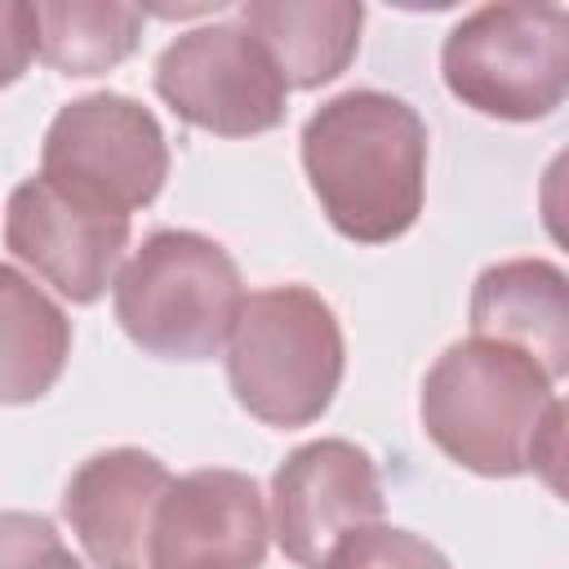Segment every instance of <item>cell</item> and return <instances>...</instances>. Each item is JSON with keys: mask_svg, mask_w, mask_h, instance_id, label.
<instances>
[{"mask_svg": "<svg viewBox=\"0 0 569 569\" xmlns=\"http://www.w3.org/2000/svg\"><path fill=\"white\" fill-rule=\"evenodd\" d=\"M156 93L178 120L218 138L271 133L284 120V80L240 22L182 31L156 58Z\"/></svg>", "mask_w": 569, "mask_h": 569, "instance_id": "cell-7", "label": "cell"}, {"mask_svg": "<svg viewBox=\"0 0 569 569\" xmlns=\"http://www.w3.org/2000/svg\"><path fill=\"white\" fill-rule=\"evenodd\" d=\"M36 58L62 76H102L120 67L142 36V9L133 4H31Z\"/></svg>", "mask_w": 569, "mask_h": 569, "instance_id": "cell-15", "label": "cell"}, {"mask_svg": "<svg viewBox=\"0 0 569 569\" xmlns=\"http://www.w3.org/2000/svg\"><path fill=\"white\" fill-rule=\"evenodd\" d=\"M36 58V9L0 0V89H9Z\"/></svg>", "mask_w": 569, "mask_h": 569, "instance_id": "cell-18", "label": "cell"}, {"mask_svg": "<svg viewBox=\"0 0 569 569\" xmlns=\"http://www.w3.org/2000/svg\"><path fill=\"white\" fill-rule=\"evenodd\" d=\"M320 569H453V565L427 538L373 520L365 529L342 533L329 547V556H325Z\"/></svg>", "mask_w": 569, "mask_h": 569, "instance_id": "cell-16", "label": "cell"}, {"mask_svg": "<svg viewBox=\"0 0 569 569\" xmlns=\"http://www.w3.org/2000/svg\"><path fill=\"white\" fill-rule=\"evenodd\" d=\"M418 418L449 462L489 480L533 471L560 489L565 400L547 369L520 347L489 338L445 347L422 378Z\"/></svg>", "mask_w": 569, "mask_h": 569, "instance_id": "cell-1", "label": "cell"}, {"mask_svg": "<svg viewBox=\"0 0 569 569\" xmlns=\"http://www.w3.org/2000/svg\"><path fill=\"white\" fill-rule=\"evenodd\" d=\"M40 178L98 213L129 218L160 196L169 178V142L138 98L84 93L49 120Z\"/></svg>", "mask_w": 569, "mask_h": 569, "instance_id": "cell-6", "label": "cell"}, {"mask_svg": "<svg viewBox=\"0 0 569 569\" xmlns=\"http://www.w3.org/2000/svg\"><path fill=\"white\" fill-rule=\"evenodd\" d=\"M347 347L333 307L307 284L244 293L227 333V382L236 405L267 427L316 422L342 382Z\"/></svg>", "mask_w": 569, "mask_h": 569, "instance_id": "cell-3", "label": "cell"}, {"mask_svg": "<svg viewBox=\"0 0 569 569\" xmlns=\"http://www.w3.org/2000/svg\"><path fill=\"white\" fill-rule=\"evenodd\" d=\"M244 302L236 258L200 231H151L116 271L111 307L133 347L156 360H213Z\"/></svg>", "mask_w": 569, "mask_h": 569, "instance_id": "cell-4", "label": "cell"}, {"mask_svg": "<svg viewBox=\"0 0 569 569\" xmlns=\"http://www.w3.org/2000/svg\"><path fill=\"white\" fill-rule=\"evenodd\" d=\"M58 547H62V533L49 516L0 511V569H36Z\"/></svg>", "mask_w": 569, "mask_h": 569, "instance_id": "cell-17", "label": "cell"}, {"mask_svg": "<svg viewBox=\"0 0 569 569\" xmlns=\"http://www.w3.org/2000/svg\"><path fill=\"white\" fill-rule=\"evenodd\" d=\"M36 569H84V565H80V560L67 551V542H62V547H58V551H49V556H44Z\"/></svg>", "mask_w": 569, "mask_h": 569, "instance_id": "cell-19", "label": "cell"}, {"mask_svg": "<svg viewBox=\"0 0 569 569\" xmlns=\"http://www.w3.org/2000/svg\"><path fill=\"white\" fill-rule=\"evenodd\" d=\"M71 356L67 311L0 262V405H31L53 391Z\"/></svg>", "mask_w": 569, "mask_h": 569, "instance_id": "cell-14", "label": "cell"}, {"mask_svg": "<svg viewBox=\"0 0 569 569\" xmlns=\"http://www.w3.org/2000/svg\"><path fill=\"white\" fill-rule=\"evenodd\" d=\"M476 338L520 347L533 356L551 382L569 369V284L556 262L507 258L476 276L471 289Z\"/></svg>", "mask_w": 569, "mask_h": 569, "instance_id": "cell-12", "label": "cell"}, {"mask_svg": "<svg viewBox=\"0 0 569 569\" xmlns=\"http://www.w3.org/2000/svg\"><path fill=\"white\" fill-rule=\"evenodd\" d=\"M302 169L338 236L391 244L422 213L427 124L396 93L347 89L307 116Z\"/></svg>", "mask_w": 569, "mask_h": 569, "instance_id": "cell-2", "label": "cell"}, {"mask_svg": "<svg viewBox=\"0 0 569 569\" xmlns=\"http://www.w3.org/2000/svg\"><path fill=\"white\" fill-rule=\"evenodd\" d=\"M169 480V467L133 445L102 449L71 471L62 516L98 569H147V533Z\"/></svg>", "mask_w": 569, "mask_h": 569, "instance_id": "cell-11", "label": "cell"}, {"mask_svg": "<svg viewBox=\"0 0 569 569\" xmlns=\"http://www.w3.org/2000/svg\"><path fill=\"white\" fill-rule=\"evenodd\" d=\"M373 520H382L378 467L342 436L298 445L271 476V533L302 569H320L342 533Z\"/></svg>", "mask_w": 569, "mask_h": 569, "instance_id": "cell-8", "label": "cell"}, {"mask_svg": "<svg viewBox=\"0 0 569 569\" xmlns=\"http://www.w3.org/2000/svg\"><path fill=\"white\" fill-rule=\"evenodd\" d=\"M4 244L67 302L89 307L107 293V284H116L129 249V218L98 213L31 173L9 191Z\"/></svg>", "mask_w": 569, "mask_h": 569, "instance_id": "cell-10", "label": "cell"}, {"mask_svg": "<svg viewBox=\"0 0 569 569\" xmlns=\"http://www.w3.org/2000/svg\"><path fill=\"white\" fill-rule=\"evenodd\" d=\"M240 27L267 49L284 89H320L351 67L365 9L351 0H249Z\"/></svg>", "mask_w": 569, "mask_h": 569, "instance_id": "cell-13", "label": "cell"}, {"mask_svg": "<svg viewBox=\"0 0 569 569\" xmlns=\"http://www.w3.org/2000/svg\"><path fill=\"white\" fill-rule=\"evenodd\" d=\"M271 516L253 476L200 467L169 480L147 533V569H262Z\"/></svg>", "mask_w": 569, "mask_h": 569, "instance_id": "cell-9", "label": "cell"}, {"mask_svg": "<svg viewBox=\"0 0 569 569\" xmlns=\"http://www.w3.org/2000/svg\"><path fill=\"white\" fill-rule=\"evenodd\" d=\"M449 93L489 120H547L569 89V13L560 4H480L440 44Z\"/></svg>", "mask_w": 569, "mask_h": 569, "instance_id": "cell-5", "label": "cell"}]
</instances>
